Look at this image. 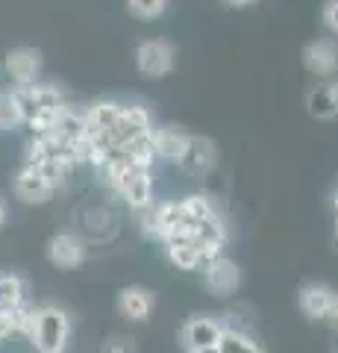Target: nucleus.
I'll return each instance as SVG.
<instances>
[{
	"label": "nucleus",
	"mask_w": 338,
	"mask_h": 353,
	"mask_svg": "<svg viewBox=\"0 0 338 353\" xmlns=\"http://www.w3.org/2000/svg\"><path fill=\"white\" fill-rule=\"evenodd\" d=\"M71 315L62 306H36L32 309V327H30V341L36 345L39 353H65L71 341Z\"/></svg>",
	"instance_id": "obj_1"
},
{
	"label": "nucleus",
	"mask_w": 338,
	"mask_h": 353,
	"mask_svg": "<svg viewBox=\"0 0 338 353\" xmlns=\"http://www.w3.org/2000/svg\"><path fill=\"white\" fill-rule=\"evenodd\" d=\"M12 101L18 106L21 118H24V124L30 118H36L39 112H45V109H56L59 103H65V97L56 85L50 83H32V85H15L12 92Z\"/></svg>",
	"instance_id": "obj_2"
},
{
	"label": "nucleus",
	"mask_w": 338,
	"mask_h": 353,
	"mask_svg": "<svg viewBox=\"0 0 338 353\" xmlns=\"http://www.w3.org/2000/svg\"><path fill=\"white\" fill-rule=\"evenodd\" d=\"M112 189L121 192V197L136 209V212H145V209L154 206V180H150V171L124 168L118 174Z\"/></svg>",
	"instance_id": "obj_3"
},
{
	"label": "nucleus",
	"mask_w": 338,
	"mask_h": 353,
	"mask_svg": "<svg viewBox=\"0 0 338 353\" xmlns=\"http://www.w3.org/2000/svg\"><path fill=\"white\" fill-rule=\"evenodd\" d=\"M173 59H177L173 44L165 41V39H147V41H141L138 50H136V65H138V71L145 77H165V74H171Z\"/></svg>",
	"instance_id": "obj_4"
},
{
	"label": "nucleus",
	"mask_w": 338,
	"mask_h": 353,
	"mask_svg": "<svg viewBox=\"0 0 338 353\" xmlns=\"http://www.w3.org/2000/svg\"><path fill=\"white\" fill-rule=\"evenodd\" d=\"M118 115H121V103L118 101H97L83 112V139H112V127Z\"/></svg>",
	"instance_id": "obj_5"
},
{
	"label": "nucleus",
	"mask_w": 338,
	"mask_h": 353,
	"mask_svg": "<svg viewBox=\"0 0 338 353\" xmlns=\"http://www.w3.org/2000/svg\"><path fill=\"white\" fill-rule=\"evenodd\" d=\"M224 333V324L215 321L209 315H191L189 321L182 324V347L185 350H200V347H218Z\"/></svg>",
	"instance_id": "obj_6"
},
{
	"label": "nucleus",
	"mask_w": 338,
	"mask_h": 353,
	"mask_svg": "<svg viewBox=\"0 0 338 353\" xmlns=\"http://www.w3.org/2000/svg\"><path fill=\"white\" fill-rule=\"evenodd\" d=\"M150 130H154V118H150L145 106H138V103L124 106L121 103V115H118L115 127H112V148H121L129 139L141 136V132H150Z\"/></svg>",
	"instance_id": "obj_7"
},
{
	"label": "nucleus",
	"mask_w": 338,
	"mask_h": 353,
	"mask_svg": "<svg viewBox=\"0 0 338 353\" xmlns=\"http://www.w3.org/2000/svg\"><path fill=\"white\" fill-rule=\"evenodd\" d=\"M203 283L212 294L226 297V294L238 292V285H242V268H238L233 259L221 256L209 265H203Z\"/></svg>",
	"instance_id": "obj_8"
},
{
	"label": "nucleus",
	"mask_w": 338,
	"mask_h": 353,
	"mask_svg": "<svg viewBox=\"0 0 338 353\" xmlns=\"http://www.w3.org/2000/svg\"><path fill=\"white\" fill-rule=\"evenodd\" d=\"M6 74L12 77L15 85H32L41 71V53L36 48H15L6 53Z\"/></svg>",
	"instance_id": "obj_9"
},
{
	"label": "nucleus",
	"mask_w": 338,
	"mask_h": 353,
	"mask_svg": "<svg viewBox=\"0 0 338 353\" xmlns=\"http://www.w3.org/2000/svg\"><path fill=\"white\" fill-rule=\"evenodd\" d=\"M215 159H218L215 141L206 139V136H191L189 139V148H185L182 159L177 165H180V168H185L189 174H194V176H206V174L215 168Z\"/></svg>",
	"instance_id": "obj_10"
},
{
	"label": "nucleus",
	"mask_w": 338,
	"mask_h": 353,
	"mask_svg": "<svg viewBox=\"0 0 338 353\" xmlns=\"http://www.w3.org/2000/svg\"><path fill=\"white\" fill-rule=\"evenodd\" d=\"M156 297L154 292H147L145 285H127V289L118 292V312H121L127 321H147V315L154 312Z\"/></svg>",
	"instance_id": "obj_11"
},
{
	"label": "nucleus",
	"mask_w": 338,
	"mask_h": 353,
	"mask_svg": "<svg viewBox=\"0 0 338 353\" xmlns=\"http://www.w3.org/2000/svg\"><path fill=\"white\" fill-rule=\"evenodd\" d=\"M47 259L56 265V268H77L85 259V245L80 236L74 233H56L47 241Z\"/></svg>",
	"instance_id": "obj_12"
},
{
	"label": "nucleus",
	"mask_w": 338,
	"mask_h": 353,
	"mask_svg": "<svg viewBox=\"0 0 338 353\" xmlns=\"http://www.w3.org/2000/svg\"><path fill=\"white\" fill-rule=\"evenodd\" d=\"M303 65L315 77H332L338 71V44L332 39H318L303 48Z\"/></svg>",
	"instance_id": "obj_13"
},
{
	"label": "nucleus",
	"mask_w": 338,
	"mask_h": 353,
	"mask_svg": "<svg viewBox=\"0 0 338 353\" xmlns=\"http://www.w3.org/2000/svg\"><path fill=\"white\" fill-rule=\"evenodd\" d=\"M15 194H18V201H24V203H47L50 201V194L53 189L47 185V180L39 174V168H32V165H21V171L15 174Z\"/></svg>",
	"instance_id": "obj_14"
},
{
	"label": "nucleus",
	"mask_w": 338,
	"mask_h": 353,
	"mask_svg": "<svg viewBox=\"0 0 338 353\" xmlns=\"http://www.w3.org/2000/svg\"><path fill=\"white\" fill-rule=\"evenodd\" d=\"M154 132V145H156V157L162 159H168V162H180L182 159V153L185 148H189V132L180 130V127H173V124H165V127H156V130H150Z\"/></svg>",
	"instance_id": "obj_15"
},
{
	"label": "nucleus",
	"mask_w": 338,
	"mask_h": 353,
	"mask_svg": "<svg viewBox=\"0 0 338 353\" xmlns=\"http://www.w3.org/2000/svg\"><path fill=\"white\" fill-rule=\"evenodd\" d=\"M118 153L124 157V162L129 168H138V171H150V165L156 159V145H154V132H141V136L129 139L127 145L115 148Z\"/></svg>",
	"instance_id": "obj_16"
},
{
	"label": "nucleus",
	"mask_w": 338,
	"mask_h": 353,
	"mask_svg": "<svg viewBox=\"0 0 338 353\" xmlns=\"http://www.w3.org/2000/svg\"><path fill=\"white\" fill-rule=\"evenodd\" d=\"M335 294L338 292H332L330 285H321V283L303 285V292H300V309H303V315L315 318V321H324L326 312H330V303H332Z\"/></svg>",
	"instance_id": "obj_17"
},
{
	"label": "nucleus",
	"mask_w": 338,
	"mask_h": 353,
	"mask_svg": "<svg viewBox=\"0 0 338 353\" xmlns=\"http://www.w3.org/2000/svg\"><path fill=\"white\" fill-rule=\"evenodd\" d=\"M306 112L318 121H330L338 118V106H335V94H332V85H312L306 92Z\"/></svg>",
	"instance_id": "obj_18"
},
{
	"label": "nucleus",
	"mask_w": 338,
	"mask_h": 353,
	"mask_svg": "<svg viewBox=\"0 0 338 353\" xmlns=\"http://www.w3.org/2000/svg\"><path fill=\"white\" fill-rule=\"evenodd\" d=\"M168 259L182 271H198L200 268V253L194 241H168L165 245Z\"/></svg>",
	"instance_id": "obj_19"
},
{
	"label": "nucleus",
	"mask_w": 338,
	"mask_h": 353,
	"mask_svg": "<svg viewBox=\"0 0 338 353\" xmlns=\"http://www.w3.org/2000/svg\"><path fill=\"white\" fill-rule=\"evenodd\" d=\"M218 353H262V347L244 333V330L224 327L221 341H218Z\"/></svg>",
	"instance_id": "obj_20"
},
{
	"label": "nucleus",
	"mask_w": 338,
	"mask_h": 353,
	"mask_svg": "<svg viewBox=\"0 0 338 353\" xmlns=\"http://www.w3.org/2000/svg\"><path fill=\"white\" fill-rule=\"evenodd\" d=\"M191 239H194V245H224L226 241V230H224V221L212 215V218H206L200 221V224H191Z\"/></svg>",
	"instance_id": "obj_21"
},
{
	"label": "nucleus",
	"mask_w": 338,
	"mask_h": 353,
	"mask_svg": "<svg viewBox=\"0 0 338 353\" xmlns=\"http://www.w3.org/2000/svg\"><path fill=\"white\" fill-rule=\"evenodd\" d=\"M27 303V283L18 274H0V306L15 309Z\"/></svg>",
	"instance_id": "obj_22"
},
{
	"label": "nucleus",
	"mask_w": 338,
	"mask_h": 353,
	"mask_svg": "<svg viewBox=\"0 0 338 353\" xmlns=\"http://www.w3.org/2000/svg\"><path fill=\"white\" fill-rule=\"evenodd\" d=\"M180 209H182V221H185V224H200V221L218 215L212 201L206 194H189V197H182Z\"/></svg>",
	"instance_id": "obj_23"
},
{
	"label": "nucleus",
	"mask_w": 338,
	"mask_h": 353,
	"mask_svg": "<svg viewBox=\"0 0 338 353\" xmlns=\"http://www.w3.org/2000/svg\"><path fill=\"white\" fill-rule=\"evenodd\" d=\"M36 168H39V174L47 180V185H50L53 192H56L59 185L68 183V176H71V171H74L71 165L65 162V159H59V157H47L41 165H36Z\"/></svg>",
	"instance_id": "obj_24"
},
{
	"label": "nucleus",
	"mask_w": 338,
	"mask_h": 353,
	"mask_svg": "<svg viewBox=\"0 0 338 353\" xmlns=\"http://www.w3.org/2000/svg\"><path fill=\"white\" fill-rule=\"evenodd\" d=\"M127 9L141 21H154L168 9V0H127Z\"/></svg>",
	"instance_id": "obj_25"
},
{
	"label": "nucleus",
	"mask_w": 338,
	"mask_h": 353,
	"mask_svg": "<svg viewBox=\"0 0 338 353\" xmlns=\"http://www.w3.org/2000/svg\"><path fill=\"white\" fill-rule=\"evenodd\" d=\"M18 124H24V118H21L18 106L12 101V94L9 92H0V130H12Z\"/></svg>",
	"instance_id": "obj_26"
},
{
	"label": "nucleus",
	"mask_w": 338,
	"mask_h": 353,
	"mask_svg": "<svg viewBox=\"0 0 338 353\" xmlns=\"http://www.w3.org/2000/svg\"><path fill=\"white\" fill-rule=\"evenodd\" d=\"M32 309L36 306H27V303H21L12 309V333H24L30 336V327H32Z\"/></svg>",
	"instance_id": "obj_27"
},
{
	"label": "nucleus",
	"mask_w": 338,
	"mask_h": 353,
	"mask_svg": "<svg viewBox=\"0 0 338 353\" xmlns=\"http://www.w3.org/2000/svg\"><path fill=\"white\" fill-rule=\"evenodd\" d=\"M324 24L332 32H338V0H326L324 6Z\"/></svg>",
	"instance_id": "obj_28"
},
{
	"label": "nucleus",
	"mask_w": 338,
	"mask_h": 353,
	"mask_svg": "<svg viewBox=\"0 0 338 353\" xmlns=\"http://www.w3.org/2000/svg\"><path fill=\"white\" fill-rule=\"evenodd\" d=\"M101 353H133V345L127 339H112V341H106Z\"/></svg>",
	"instance_id": "obj_29"
},
{
	"label": "nucleus",
	"mask_w": 338,
	"mask_h": 353,
	"mask_svg": "<svg viewBox=\"0 0 338 353\" xmlns=\"http://www.w3.org/2000/svg\"><path fill=\"white\" fill-rule=\"evenodd\" d=\"M326 324H332V327H338V294L332 297V303H330V312H326V318H324Z\"/></svg>",
	"instance_id": "obj_30"
},
{
	"label": "nucleus",
	"mask_w": 338,
	"mask_h": 353,
	"mask_svg": "<svg viewBox=\"0 0 338 353\" xmlns=\"http://www.w3.org/2000/svg\"><path fill=\"white\" fill-rule=\"evenodd\" d=\"M226 6H250V3H259V0H224Z\"/></svg>",
	"instance_id": "obj_31"
},
{
	"label": "nucleus",
	"mask_w": 338,
	"mask_h": 353,
	"mask_svg": "<svg viewBox=\"0 0 338 353\" xmlns=\"http://www.w3.org/2000/svg\"><path fill=\"white\" fill-rule=\"evenodd\" d=\"M3 221H6V203H3V197H0V227H3Z\"/></svg>",
	"instance_id": "obj_32"
},
{
	"label": "nucleus",
	"mask_w": 338,
	"mask_h": 353,
	"mask_svg": "<svg viewBox=\"0 0 338 353\" xmlns=\"http://www.w3.org/2000/svg\"><path fill=\"white\" fill-rule=\"evenodd\" d=\"M185 353H218V347H200V350H185Z\"/></svg>",
	"instance_id": "obj_33"
},
{
	"label": "nucleus",
	"mask_w": 338,
	"mask_h": 353,
	"mask_svg": "<svg viewBox=\"0 0 338 353\" xmlns=\"http://www.w3.org/2000/svg\"><path fill=\"white\" fill-rule=\"evenodd\" d=\"M332 94H335V106H338V83H332Z\"/></svg>",
	"instance_id": "obj_34"
},
{
	"label": "nucleus",
	"mask_w": 338,
	"mask_h": 353,
	"mask_svg": "<svg viewBox=\"0 0 338 353\" xmlns=\"http://www.w3.org/2000/svg\"><path fill=\"white\" fill-rule=\"evenodd\" d=\"M332 206H335V212H338V192L332 194Z\"/></svg>",
	"instance_id": "obj_35"
},
{
	"label": "nucleus",
	"mask_w": 338,
	"mask_h": 353,
	"mask_svg": "<svg viewBox=\"0 0 338 353\" xmlns=\"http://www.w3.org/2000/svg\"><path fill=\"white\" fill-rule=\"evenodd\" d=\"M335 239H338V221H335Z\"/></svg>",
	"instance_id": "obj_36"
}]
</instances>
